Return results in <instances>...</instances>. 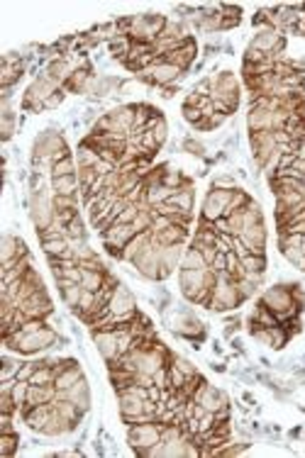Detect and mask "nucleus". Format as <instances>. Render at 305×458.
<instances>
[{"label":"nucleus","instance_id":"obj_1","mask_svg":"<svg viewBox=\"0 0 305 458\" xmlns=\"http://www.w3.org/2000/svg\"><path fill=\"white\" fill-rule=\"evenodd\" d=\"M3 341H6V347L10 349V351L32 356V354L46 351V349L54 347L56 341H59V334H56L51 327H42V329L30 331V334H25L22 329H15V331H10V334L3 336Z\"/></svg>","mask_w":305,"mask_h":458},{"label":"nucleus","instance_id":"obj_2","mask_svg":"<svg viewBox=\"0 0 305 458\" xmlns=\"http://www.w3.org/2000/svg\"><path fill=\"white\" fill-rule=\"evenodd\" d=\"M290 288H293V285H274V288L264 291V295H261V300H259L261 305L274 312L279 324L298 317V312H300V297H298V293L290 291Z\"/></svg>","mask_w":305,"mask_h":458},{"label":"nucleus","instance_id":"obj_3","mask_svg":"<svg viewBox=\"0 0 305 458\" xmlns=\"http://www.w3.org/2000/svg\"><path fill=\"white\" fill-rule=\"evenodd\" d=\"M244 302L242 293L237 288V280L223 271L218 273V283L213 288V297H210V307L208 310H215V312H227V310H234Z\"/></svg>","mask_w":305,"mask_h":458},{"label":"nucleus","instance_id":"obj_4","mask_svg":"<svg viewBox=\"0 0 305 458\" xmlns=\"http://www.w3.org/2000/svg\"><path fill=\"white\" fill-rule=\"evenodd\" d=\"M164 434V422H139V424H130L128 432V441L132 446L134 453L139 456H147V451L152 446H157L162 441Z\"/></svg>","mask_w":305,"mask_h":458},{"label":"nucleus","instance_id":"obj_5","mask_svg":"<svg viewBox=\"0 0 305 458\" xmlns=\"http://www.w3.org/2000/svg\"><path fill=\"white\" fill-rule=\"evenodd\" d=\"M61 83L54 81V78L49 76V73H42L40 78H35V81L30 83V88L25 91V98H22V107L25 110H44V102L49 100L51 95H54L56 91H61Z\"/></svg>","mask_w":305,"mask_h":458},{"label":"nucleus","instance_id":"obj_6","mask_svg":"<svg viewBox=\"0 0 305 458\" xmlns=\"http://www.w3.org/2000/svg\"><path fill=\"white\" fill-rule=\"evenodd\" d=\"M232 195H234V188H218V185H213L210 193L205 195L200 219H205V222H218V219H223L225 214H227Z\"/></svg>","mask_w":305,"mask_h":458},{"label":"nucleus","instance_id":"obj_7","mask_svg":"<svg viewBox=\"0 0 305 458\" xmlns=\"http://www.w3.org/2000/svg\"><path fill=\"white\" fill-rule=\"evenodd\" d=\"M193 400H195V403L203 405V407L208 410V412L218 414V419H227V414H229V400H227V395H225L223 390H218V387H213L208 381H205L203 385H200L198 390H195Z\"/></svg>","mask_w":305,"mask_h":458},{"label":"nucleus","instance_id":"obj_8","mask_svg":"<svg viewBox=\"0 0 305 458\" xmlns=\"http://www.w3.org/2000/svg\"><path fill=\"white\" fill-rule=\"evenodd\" d=\"M137 76L142 78V81H147V83H154V86L168 88V86H173V83H176L178 78L183 76V68L168 64L166 59H157V62H154L152 66L147 68V71L137 73Z\"/></svg>","mask_w":305,"mask_h":458},{"label":"nucleus","instance_id":"obj_9","mask_svg":"<svg viewBox=\"0 0 305 458\" xmlns=\"http://www.w3.org/2000/svg\"><path fill=\"white\" fill-rule=\"evenodd\" d=\"M132 266L139 271V275H144L147 280H166L162 256H159V246H149L147 251H142V254L132 261Z\"/></svg>","mask_w":305,"mask_h":458},{"label":"nucleus","instance_id":"obj_10","mask_svg":"<svg viewBox=\"0 0 305 458\" xmlns=\"http://www.w3.org/2000/svg\"><path fill=\"white\" fill-rule=\"evenodd\" d=\"M112 315H117L122 320V324H130L132 317L137 315V302H134L132 293L125 288V285H117L115 293H112L110 302H107Z\"/></svg>","mask_w":305,"mask_h":458},{"label":"nucleus","instance_id":"obj_11","mask_svg":"<svg viewBox=\"0 0 305 458\" xmlns=\"http://www.w3.org/2000/svg\"><path fill=\"white\" fill-rule=\"evenodd\" d=\"M250 49L261 51V54H271V56H281V51L286 49V37L284 32L279 30H259L254 35V39L250 42Z\"/></svg>","mask_w":305,"mask_h":458},{"label":"nucleus","instance_id":"obj_12","mask_svg":"<svg viewBox=\"0 0 305 458\" xmlns=\"http://www.w3.org/2000/svg\"><path fill=\"white\" fill-rule=\"evenodd\" d=\"M250 142H252V152H254V161L259 168L266 166V161L271 158V154L276 152V137L274 132H250Z\"/></svg>","mask_w":305,"mask_h":458},{"label":"nucleus","instance_id":"obj_13","mask_svg":"<svg viewBox=\"0 0 305 458\" xmlns=\"http://www.w3.org/2000/svg\"><path fill=\"white\" fill-rule=\"evenodd\" d=\"M93 334V341H96L98 351L103 354L107 363L117 361L120 358V344H117V331H107V329H96L91 331Z\"/></svg>","mask_w":305,"mask_h":458},{"label":"nucleus","instance_id":"obj_14","mask_svg":"<svg viewBox=\"0 0 305 458\" xmlns=\"http://www.w3.org/2000/svg\"><path fill=\"white\" fill-rule=\"evenodd\" d=\"M195 54H198V46H195L193 37H189V39L183 42V44L178 46V49L168 51V54L162 56V59H166L168 64H173V66L183 68V71H189L191 64H193V59H195Z\"/></svg>","mask_w":305,"mask_h":458},{"label":"nucleus","instance_id":"obj_15","mask_svg":"<svg viewBox=\"0 0 305 458\" xmlns=\"http://www.w3.org/2000/svg\"><path fill=\"white\" fill-rule=\"evenodd\" d=\"M242 244L250 249V254H264L266 249V227L264 222L252 224V227H244L242 235H239Z\"/></svg>","mask_w":305,"mask_h":458},{"label":"nucleus","instance_id":"obj_16","mask_svg":"<svg viewBox=\"0 0 305 458\" xmlns=\"http://www.w3.org/2000/svg\"><path fill=\"white\" fill-rule=\"evenodd\" d=\"M56 397H59V400H71V403L76 405L78 410H83V412H88V407H91V390H88L86 378L73 383L69 390H59L56 392Z\"/></svg>","mask_w":305,"mask_h":458},{"label":"nucleus","instance_id":"obj_17","mask_svg":"<svg viewBox=\"0 0 305 458\" xmlns=\"http://www.w3.org/2000/svg\"><path fill=\"white\" fill-rule=\"evenodd\" d=\"M186 239H189V227H183V224H171V227L162 229V232H152L154 246L186 244Z\"/></svg>","mask_w":305,"mask_h":458},{"label":"nucleus","instance_id":"obj_18","mask_svg":"<svg viewBox=\"0 0 305 458\" xmlns=\"http://www.w3.org/2000/svg\"><path fill=\"white\" fill-rule=\"evenodd\" d=\"M25 256H30L25 241L17 239V237H6L3 239V246H0V261H3V266L15 264V261L25 259Z\"/></svg>","mask_w":305,"mask_h":458},{"label":"nucleus","instance_id":"obj_19","mask_svg":"<svg viewBox=\"0 0 305 458\" xmlns=\"http://www.w3.org/2000/svg\"><path fill=\"white\" fill-rule=\"evenodd\" d=\"M56 392H59V387H56L54 383H46V385H35V383H30L25 407H35V405L54 403V400H56Z\"/></svg>","mask_w":305,"mask_h":458},{"label":"nucleus","instance_id":"obj_20","mask_svg":"<svg viewBox=\"0 0 305 458\" xmlns=\"http://www.w3.org/2000/svg\"><path fill=\"white\" fill-rule=\"evenodd\" d=\"M93 73H91V66H81L76 68V71L71 73V78H69L67 83H64V88L71 93H88V88H91V81H93Z\"/></svg>","mask_w":305,"mask_h":458},{"label":"nucleus","instance_id":"obj_21","mask_svg":"<svg viewBox=\"0 0 305 458\" xmlns=\"http://www.w3.org/2000/svg\"><path fill=\"white\" fill-rule=\"evenodd\" d=\"M181 249H183V244L159 246V256H162V266H164V273H166V278L173 273V268L181 264V259H183V251Z\"/></svg>","mask_w":305,"mask_h":458},{"label":"nucleus","instance_id":"obj_22","mask_svg":"<svg viewBox=\"0 0 305 458\" xmlns=\"http://www.w3.org/2000/svg\"><path fill=\"white\" fill-rule=\"evenodd\" d=\"M59 291H61V297H64V302H67L71 310H76L86 288H83L81 283H71V280H59Z\"/></svg>","mask_w":305,"mask_h":458},{"label":"nucleus","instance_id":"obj_23","mask_svg":"<svg viewBox=\"0 0 305 458\" xmlns=\"http://www.w3.org/2000/svg\"><path fill=\"white\" fill-rule=\"evenodd\" d=\"M193 200H195L193 185L186 183V185H181V188H176V193L168 198V203L176 205V208H181L183 212H193Z\"/></svg>","mask_w":305,"mask_h":458},{"label":"nucleus","instance_id":"obj_24","mask_svg":"<svg viewBox=\"0 0 305 458\" xmlns=\"http://www.w3.org/2000/svg\"><path fill=\"white\" fill-rule=\"evenodd\" d=\"M173 329L178 331V334H183V336H191V339H195V336H200L203 334V324H200L195 317H191V315H178L176 317V327Z\"/></svg>","mask_w":305,"mask_h":458},{"label":"nucleus","instance_id":"obj_25","mask_svg":"<svg viewBox=\"0 0 305 458\" xmlns=\"http://www.w3.org/2000/svg\"><path fill=\"white\" fill-rule=\"evenodd\" d=\"M81 188L78 185V176H59V178H51V190L54 195H76V190Z\"/></svg>","mask_w":305,"mask_h":458},{"label":"nucleus","instance_id":"obj_26","mask_svg":"<svg viewBox=\"0 0 305 458\" xmlns=\"http://www.w3.org/2000/svg\"><path fill=\"white\" fill-rule=\"evenodd\" d=\"M0 118H3V142H8L12 137V132H15V112L10 107V95L8 93H3V112H0Z\"/></svg>","mask_w":305,"mask_h":458},{"label":"nucleus","instance_id":"obj_27","mask_svg":"<svg viewBox=\"0 0 305 458\" xmlns=\"http://www.w3.org/2000/svg\"><path fill=\"white\" fill-rule=\"evenodd\" d=\"M76 71V68H71V64L67 62V59H56V62H51L49 64V68H46V73H49L54 81H59L61 86L71 78V73Z\"/></svg>","mask_w":305,"mask_h":458},{"label":"nucleus","instance_id":"obj_28","mask_svg":"<svg viewBox=\"0 0 305 458\" xmlns=\"http://www.w3.org/2000/svg\"><path fill=\"white\" fill-rule=\"evenodd\" d=\"M181 268H193V271H203L208 268V264H205L203 254H200L195 246H189V249L183 251V259H181Z\"/></svg>","mask_w":305,"mask_h":458},{"label":"nucleus","instance_id":"obj_29","mask_svg":"<svg viewBox=\"0 0 305 458\" xmlns=\"http://www.w3.org/2000/svg\"><path fill=\"white\" fill-rule=\"evenodd\" d=\"M242 268L244 273H266V254H247L242 259Z\"/></svg>","mask_w":305,"mask_h":458},{"label":"nucleus","instance_id":"obj_30","mask_svg":"<svg viewBox=\"0 0 305 458\" xmlns=\"http://www.w3.org/2000/svg\"><path fill=\"white\" fill-rule=\"evenodd\" d=\"M78 174L76 168V161H73V156H64L59 158V161L51 166V178H59V176H73Z\"/></svg>","mask_w":305,"mask_h":458},{"label":"nucleus","instance_id":"obj_31","mask_svg":"<svg viewBox=\"0 0 305 458\" xmlns=\"http://www.w3.org/2000/svg\"><path fill=\"white\" fill-rule=\"evenodd\" d=\"M120 83H117V78H93L91 81V88L88 91L91 93H96V95H110L112 93V88H117Z\"/></svg>","mask_w":305,"mask_h":458},{"label":"nucleus","instance_id":"obj_32","mask_svg":"<svg viewBox=\"0 0 305 458\" xmlns=\"http://www.w3.org/2000/svg\"><path fill=\"white\" fill-rule=\"evenodd\" d=\"M17 441H20L17 432L0 434V453H3V456H12V453L17 451Z\"/></svg>","mask_w":305,"mask_h":458},{"label":"nucleus","instance_id":"obj_33","mask_svg":"<svg viewBox=\"0 0 305 458\" xmlns=\"http://www.w3.org/2000/svg\"><path fill=\"white\" fill-rule=\"evenodd\" d=\"M171 363H173V366H176L178 371H181L186 378H193V376H198V368H195L191 361H186V358H181V356H171Z\"/></svg>","mask_w":305,"mask_h":458},{"label":"nucleus","instance_id":"obj_34","mask_svg":"<svg viewBox=\"0 0 305 458\" xmlns=\"http://www.w3.org/2000/svg\"><path fill=\"white\" fill-rule=\"evenodd\" d=\"M183 118L189 120L191 125H198L200 120H203V110H200V107H191V105H183Z\"/></svg>","mask_w":305,"mask_h":458},{"label":"nucleus","instance_id":"obj_35","mask_svg":"<svg viewBox=\"0 0 305 458\" xmlns=\"http://www.w3.org/2000/svg\"><path fill=\"white\" fill-rule=\"evenodd\" d=\"M64 95H67V93H64V88H61V91H56L54 95H51L49 100L44 102V110H51V107H59L61 102H64Z\"/></svg>","mask_w":305,"mask_h":458},{"label":"nucleus","instance_id":"obj_36","mask_svg":"<svg viewBox=\"0 0 305 458\" xmlns=\"http://www.w3.org/2000/svg\"><path fill=\"white\" fill-rule=\"evenodd\" d=\"M298 156H300V158H305V147H303V149H300V152H298Z\"/></svg>","mask_w":305,"mask_h":458}]
</instances>
